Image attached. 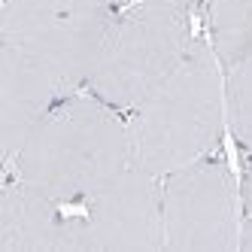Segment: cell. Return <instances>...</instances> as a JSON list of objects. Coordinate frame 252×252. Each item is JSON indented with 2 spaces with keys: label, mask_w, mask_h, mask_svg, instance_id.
I'll return each mask as SVG.
<instances>
[{
  "label": "cell",
  "mask_w": 252,
  "mask_h": 252,
  "mask_svg": "<svg viewBox=\"0 0 252 252\" xmlns=\"http://www.w3.org/2000/svg\"><path fill=\"white\" fill-rule=\"evenodd\" d=\"M164 3H176V6H186V9H194L201 0H164Z\"/></svg>",
  "instance_id": "14"
},
{
  "label": "cell",
  "mask_w": 252,
  "mask_h": 252,
  "mask_svg": "<svg viewBox=\"0 0 252 252\" xmlns=\"http://www.w3.org/2000/svg\"><path fill=\"white\" fill-rule=\"evenodd\" d=\"M92 252L164 249L161 176L131 164L110 186L82 201Z\"/></svg>",
  "instance_id": "6"
},
{
  "label": "cell",
  "mask_w": 252,
  "mask_h": 252,
  "mask_svg": "<svg viewBox=\"0 0 252 252\" xmlns=\"http://www.w3.org/2000/svg\"><path fill=\"white\" fill-rule=\"evenodd\" d=\"M67 94L46 67L22 49L0 43V149L6 164L19 155L37 122Z\"/></svg>",
  "instance_id": "8"
},
{
  "label": "cell",
  "mask_w": 252,
  "mask_h": 252,
  "mask_svg": "<svg viewBox=\"0 0 252 252\" xmlns=\"http://www.w3.org/2000/svg\"><path fill=\"white\" fill-rule=\"evenodd\" d=\"M128 0H0V6L46 9V12H85V9H119Z\"/></svg>",
  "instance_id": "11"
},
{
  "label": "cell",
  "mask_w": 252,
  "mask_h": 252,
  "mask_svg": "<svg viewBox=\"0 0 252 252\" xmlns=\"http://www.w3.org/2000/svg\"><path fill=\"white\" fill-rule=\"evenodd\" d=\"M164 249L234 252L240 249V173L219 152L161 176Z\"/></svg>",
  "instance_id": "4"
},
{
  "label": "cell",
  "mask_w": 252,
  "mask_h": 252,
  "mask_svg": "<svg viewBox=\"0 0 252 252\" xmlns=\"http://www.w3.org/2000/svg\"><path fill=\"white\" fill-rule=\"evenodd\" d=\"M246 3H252V0H246Z\"/></svg>",
  "instance_id": "15"
},
{
  "label": "cell",
  "mask_w": 252,
  "mask_h": 252,
  "mask_svg": "<svg viewBox=\"0 0 252 252\" xmlns=\"http://www.w3.org/2000/svg\"><path fill=\"white\" fill-rule=\"evenodd\" d=\"M134 158L155 176L222 149L228 131L225 70L207 33H197L189 55L128 116Z\"/></svg>",
  "instance_id": "2"
},
{
  "label": "cell",
  "mask_w": 252,
  "mask_h": 252,
  "mask_svg": "<svg viewBox=\"0 0 252 252\" xmlns=\"http://www.w3.org/2000/svg\"><path fill=\"white\" fill-rule=\"evenodd\" d=\"M240 204H243V210H252V152L243 155V170H240Z\"/></svg>",
  "instance_id": "12"
},
{
  "label": "cell",
  "mask_w": 252,
  "mask_h": 252,
  "mask_svg": "<svg viewBox=\"0 0 252 252\" xmlns=\"http://www.w3.org/2000/svg\"><path fill=\"white\" fill-rule=\"evenodd\" d=\"M194 40L191 9L164 0H128L113 15L85 92L131 116L183 64Z\"/></svg>",
  "instance_id": "3"
},
{
  "label": "cell",
  "mask_w": 252,
  "mask_h": 252,
  "mask_svg": "<svg viewBox=\"0 0 252 252\" xmlns=\"http://www.w3.org/2000/svg\"><path fill=\"white\" fill-rule=\"evenodd\" d=\"M240 249L252 252V210H243V219H240Z\"/></svg>",
  "instance_id": "13"
},
{
  "label": "cell",
  "mask_w": 252,
  "mask_h": 252,
  "mask_svg": "<svg viewBox=\"0 0 252 252\" xmlns=\"http://www.w3.org/2000/svg\"><path fill=\"white\" fill-rule=\"evenodd\" d=\"M204 33L225 73L249 64L252 61V3H246V0H207Z\"/></svg>",
  "instance_id": "9"
},
{
  "label": "cell",
  "mask_w": 252,
  "mask_h": 252,
  "mask_svg": "<svg viewBox=\"0 0 252 252\" xmlns=\"http://www.w3.org/2000/svg\"><path fill=\"white\" fill-rule=\"evenodd\" d=\"M116 9L46 12L0 6V43L22 49L70 94L85 92Z\"/></svg>",
  "instance_id": "5"
},
{
  "label": "cell",
  "mask_w": 252,
  "mask_h": 252,
  "mask_svg": "<svg viewBox=\"0 0 252 252\" xmlns=\"http://www.w3.org/2000/svg\"><path fill=\"white\" fill-rule=\"evenodd\" d=\"M0 252H92L82 204H64L6 173L0 189Z\"/></svg>",
  "instance_id": "7"
},
{
  "label": "cell",
  "mask_w": 252,
  "mask_h": 252,
  "mask_svg": "<svg viewBox=\"0 0 252 252\" xmlns=\"http://www.w3.org/2000/svg\"><path fill=\"white\" fill-rule=\"evenodd\" d=\"M228 134L243 155L252 152V61L225 73Z\"/></svg>",
  "instance_id": "10"
},
{
  "label": "cell",
  "mask_w": 252,
  "mask_h": 252,
  "mask_svg": "<svg viewBox=\"0 0 252 252\" xmlns=\"http://www.w3.org/2000/svg\"><path fill=\"white\" fill-rule=\"evenodd\" d=\"M131 164L137 158L128 116L92 92H76L37 122L6 173L55 201L82 204Z\"/></svg>",
  "instance_id": "1"
}]
</instances>
